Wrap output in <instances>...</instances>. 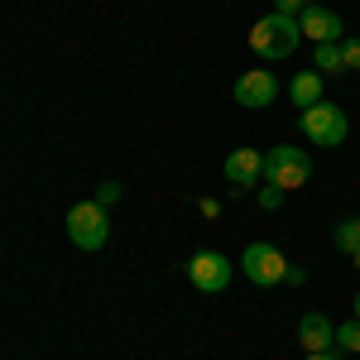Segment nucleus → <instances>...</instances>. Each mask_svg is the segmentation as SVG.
Returning a JSON list of instances; mask_svg holds the SVG:
<instances>
[{
  "instance_id": "2eb2a0df",
  "label": "nucleus",
  "mask_w": 360,
  "mask_h": 360,
  "mask_svg": "<svg viewBox=\"0 0 360 360\" xmlns=\"http://www.w3.org/2000/svg\"><path fill=\"white\" fill-rule=\"evenodd\" d=\"M259 207H264V212H278V207H283V188L264 183V188H259Z\"/></svg>"
},
{
  "instance_id": "4be33fe9",
  "label": "nucleus",
  "mask_w": 360,
  "mask_h": 360,
  "mask_svg": "<svg viewBox=\"0 0 360 360\" xmlns=\"http://www.w3.org/2000/svg\"><path fill=\"white\" fill-rule=\"evenodd\" d=\"M356 269H360V250H356Z\"/></svg>"
},
{
  "instance_id": "423d86ee",
  "label": "nucleus",
  "mask_w": 360,
  "mask_h": 360,
  "mask_svg": "<svg viewBox=\"0 0 360 360\" xmlns=\"http://www.w3.org/2000/svg\"><path fill=\"white\" fill-rule=\"evenodd\" d=\"M188 278H193L197 293H226V283H231V259H226L221 250H197L193 259H188Z\"/></svg>"
},
{
  "instance_id": "a211bd4d",
  "label": "nucleus",
  "mask_w": 360,
  "mask_h": 360,
  "mask_svg": "<svg viewBox=\"0 0 360 360\" xmlns=\"http://www.w3.org/2000/svg\"><path fill=\"white\" fill-rule=\"evenodd\" d=\"M115 197H120V183H101V188H96V202H101V207H111Z\"/></svg>"
},
{
  "instance_id": "dca6fc26",
  "label": "nucleus",
  "mask_w": 360,
  "mask_h": 360,
  "mask_svg": "<svg viewBox=\"0 0 360 360\" xmlns=\"http://www.w3.org/2000/svg\"><path fill=\"white\" fill-rule=\"evenodd\" d=\"M341 58H346V72L360 68V34H356V39H341Z\"/></svg>"
},
{
  "instance_id": "20e7f679",
  "label": "nucleus",
  "mask_w": 360,
  "mask_h": 360,
  "mask_svg": "<svg viewBox=\"0 0 360 360\" xmlns=\"http://www.w3.org/2000/svg\"><path fill=\"white\" fill-rule=\"evenodd\" d=\"M303 135L312 139V144H322V149H336V144H346L351 125H346L341 106H332V101H317V106H307V111H303Z\"/></svg>"
},
{
  "instance_id": "0eeeda50",
  "label": "nucleus",
  "mask_w": 360,
  "mask_h": 360,
  "mask_svg": "<svg viewBox=\"0 0 360 360\" xmlns=\"http://www.w3.org/2000/svg\"><path fill=\"white\" fill-rule=\"evenodd\" d=\"M278 96V82L269 68H255V72H245L240 82H236V106H245V111H259V106H269Z\"/></svg>"
},
{
  "instance_id": "39448f33",
  "label": "nucleus",
  "mask_w": 360,
  "mask_h": 360,
  "mask_svg": "<svg viewBox=\"0 0 360 360\" xmlns=\"http://www.w3.org/2000/svg\"><path fill=\"white\" fill-rule=\"evenodd\" d=\"M240 269H245L250 283L269 288V283H283V278H288V259H283V250H278V245L255 240V245H245V255H240Z\"/></svg>"
},
{
  "instance_id": "ddd939ff",
  "label": "nucleus",
  "mask_w": 360,
  "mask_h": 360,
  "mask_svg": "<svg viewBox=\"0 0 360 360\" xmlns=\"http://www.w3.org/2000/svg\"><path fill=\"white\" fill-rule=\"evenodd\" d=\"M336 250H346V255H356V250H360V217L336 221Z\"/></svg>"
},
{
  "instance_id": "f257e3e1",
  "label": "nucleus",
  "mask_w": 360,
  "mask_h": 360,
  "mask_svg": "<svg viewBox=\"0 0 360 360\" xmlns=\"http://www.w3.org/2000/svg\"><path fill=\"white\" fill-rule=\"evenodd\" d=\"M298 39H303V25L293 20V15H264L259 25L250 29V49L259 58H269V63H278V58H288L293 49H298Z\"/></svg>"
},
{
  "instance_id": "f03ea898",
  "label": "nucleus",
  "mask_w": 360,
  "mask_h": 360,
  "mask_svg": "<svg viewBox=\"0 0 360 360\" xmlns=\"http://www.w3.org/2000/svg\"><path fill=\"white\" fill-rule=\"evenodd\" d=\"M68 240L77 250H101L111 240V217H106V207L91 197V202H77L72 212H68Z\"/></svg>"
},
{
  "instance_id": "4468645a",
  "label": "nucleus",
  "mask_w": 360,
  "mask_h": 360,
  "mask_svg": "<svg viewBox=\"0 0 360 360\" xmlns=\"http://www.w3.org/2000/svg\"><path fill=\"white\" fill-rule=\"evenodd\" d=\"M336 351H360V317L336 327Z\"/></svg>"
},
{
  "instance_id": "9b49d317",
  "label": "nucleus",
  "mask_w": 360,
  "mask_h": 360,
  "mask_svg": "<svg viewBox=\"0 0 360 360\" xmlns=\"http://www.w3.org/2000/svg\"><path fill=\"white\" fill-rule=\"evenodd\" d=\"M288 96H293V106H317L322 101V72H298L293 82H288Z\"/></svg>"
},
{
  "instance_id": "1a4fd4ad",
  "label": "nucleus",
  "mask_w": 360,
  "mask_h": 360,
  "mask_svg": "<svg viewBox=\"0 0 360 360\" xmlns=\"http://www.w3.org/2000/svg\"><path fill=\"white\" fill-rule=\"evenodd\" d=\"M298 346H303L307 356H317V351H332V346H336L332 317H322V312H307L303 322H298Z\"/></svg>"
},
{
  "instance_id": "9d476101",
  "label": "nucleus",
  "mask_w": 360,
  "mask_h": 360,
  "mask_svg": "<svg viewBox=\"0 0 360 360\" xmlns=\"http://www.w3.org/2000/svg\"><path fill=\"white\" fill-rule=\"evenodd\" d=\"M259 178H264V154H259V149H236V154L226 159V183L250 188V183H259Z\"/></svg>"
},
{
  "instance_id": "7ed1b4c3",
  "label": "nucleus",
  "mask_w": 360,
  "mask_h": 360,
  "mask_svg": "<svg viewBox=\"0 0 360 360\" xmlns=\"http://www.w3.org/2000/svg\"><path fill=\"white\" fill-rule=\"evenodd\" d=\"M307 178H312V164H307L303 149H293V144H278L264 154V183H274L283 193H293V188H303Z\"/></svg>"
},
{
  "instance_id": "f3484780",
  "label": "nucleus",
  "mask_w": 360,
  "mask_h": 360,
  "mask_svg": "<svg viewBox=\"0 0 360 360\" xmlns=\"http://www.w3.org/2000/svg\"><path fill=\"white\" fill-rule=\"evenodd\" d=\"M274 10H278V15H293V20H298V15L307 10V0H274Z\"/></svg>"
},
{
  "instance_id": "6e6552de",
  "label": "nucleus",
  "mask_w": 360,
  "mask_h": 360,
  "mask_svg": "<svg viewBox=\"0 0 360 360\" xmlns=\"http://www.w3.org/2000/svg\"><path fill=\"white\" fill-rule=\"evenodd\" d=\"M298 25H303V34L312 44H336L341 39V15L327 10V5H307L303 15H298Z\"/></svg>"
},
{
  "instance_id": "aec40b11",
  "label": "nucleus",
  "mask_w": 360,
  "mask_h": 360,
  "mask_svg": "<svg viewBox=\"0 0 360 360\" xmlns=\"http://www.w3.org/2000/svg\"><path fill=\"white\" fill-rule=\"evenodd\" d=\"M303 360H336V351H317V356H303Z\"/></svg>"
},
{
  "instance_id": "412c9836",
  "label": "nucleus",
  "mask_w": 360,
  "mask_h": 360,
  "mask_svg": "<svg viewBox=\"0 0 360 360\" xmlns=\"http://www.w3.org/2000/svg\"><path fill=\"white\" fill-rule=\"evenodd\" d=\"M356 317H360V293H356Z\"/></svg>"
},
{
  "instance_id": "6ab92c4d",
  "label": "nucleus",
  "mask_w": 360,
  "mask_h": 360,
  "mask_svg": "<svg viewBox=\"0 0 360 360\" xmlns=\"http://www.w3.org/2000/svg\"><path fill=\"white\" fill-rule=\"evenodd\" d=\"M283 283H293V288H298V283H307V269H293V264H288V278H283Z\"/></svg>"
},
{
  "instance_id": "f8f14e48",
  "label": "nucleus",
  "mask_w": 360,
  "mask_h": 360,
  "mask_svg": "<svg viewBox=\"0 0 360 360\" xmlns=\"http://www.w3.org/2000/svg\"><path fill=\"white\" fill-rule=\"evenodd\" d=\"M312 68H317V72H346L341 39H336V44H317V49H312Z\"/></svg>"
}]
</instances>
